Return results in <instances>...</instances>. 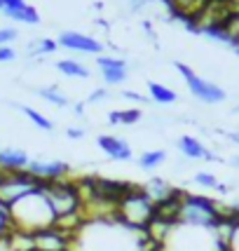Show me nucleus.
I'll return each mask as SVG.
<instances>
[{
  "label": "nucleus",
  "mask_w": 239,
  "mask_h": 251,
  "mask_svg": "<svg viewBox=\"0 0 239 251\" xmlns=\"http://www.w3.org/2000/svg\"><path fill=\"white\" fill-rule=\"evenodd\" d=\"M28 162L31 157L26 151L22 148H0V169L5 174H12V172H26L28 169Z\"/></svg>",
  "instance_id": "nucleus-13"
},
{
  "label": "nucleus",
  "mask_w": 239,
  "mask_h": 251,
  "mask_svg": "<svg viewBox=\"0 0 239 251\" xmlns=\"http://www.w3.org/2000/svg\"><path fill=\"white\" fill-rule=\"evenodd\" d=\"M192 181H195L199 188H207V190H216V186H218V178L211 174V172H197Z\"/></svg>",
  "instance_id": "nucleus-26"
},
{
  "label": "nucleus",
  "mask_w": 239,
  "mask_h": 251,
  "mask_svg": "<svg viewBox=\"0 0 239 251\" xmlns=\"http://www.w3.org/2000/svg\"><path fill=\"white\" fill-rule=\"evenodd\" d=\"M176 146H178V151H181L188 160H216V155L211 153L199 139L190 136V134H183V136L176 141Z\"/></svg>",
  "instance_id": "nucleus-14"
},
{
  "label": "nucleus",
  "mask_w": 239,
  "mask_h": 251,
  "mask_svg": "<svg viewBox=\"0 0 239 251\" xmlns=\"http://www.w3.org/2000/svg\"><path fill=\"white\" fill-rule=\"evenodd\" d=\"M2 176H5V172H2V169H0V181H2Z\"/></svg>",
  "instance_id": "nucleus-38"
},
{
  "label": "nucleus",
  "mask_w": 239,
  "mask_h": 251,
  "mask_svg": "<svg viewBox=\"0 0 239 251\" xmlns=\"http://www.w3.org/2000/svg\"><path fill=\"white\" fill-rule=\"evenodd\" d=\"M176 71H178L181 77L185 80L190 94L195 99H199L202 103L216 106V103H223V101L228 99L225 89L220 87V85H216V82H211V80H207V77H202V75H197L195 71L188 64H183V61H176Z\"/></svg>",
  "instance_id": "nucleus-6"
},
{
  "label": "nucleus",
  "mask_w": 239,
  "mask_h": 251,
  "mask_svg": "<svg viewBox=\"0 0 239 251\" xmlns=\"http://www.w3.org/2000/svg\"><path fill=\"white\" fill-rule=\"evenodd\" d=\"M35 188H40V181L33 178L28 172H12L5 174L0 181V204L10 209L14 202H19L24 195L33 193Z\"/></svg>",
  "instance_id": "nucleus-7"
},
{
  "label": "nucleus",
  "mask_w": 239,
  "mask_h": 251,
  "mask_svg": "<svg viewBox=\"0 0 239 251\" xmlns=\"http://www.w3.org/2000/svg\"><path fill=\"white\" fill-rule=\"evenodd\" d=\"M96 143H98V148L108 155L110 160H115V162H129L131 157H134L131 146L124 139L115 136V134H101L96 139Z\"/></svg>",
  "instance_id": "nucleus-12"
},
{
  "label": "nucleus",
  "mask_w": 239,
  "mask_h": 251,
  "mask_svg": "<svg viewBox=\"0 0 239 251\" xmlns=\"http://www.w3.org/2000/svg\"><path fill=\"white\" fill-rule=\"evenodd\" d=\"M115 219L131 230H139V232L148 230V226L155 219V202L143 190V186L131 183L129 190L120 197L118 207H115Z\"/></svg>",
  "instance_id": "nucleus-3"
},
{
  "label": "nucleus",
  "mask_w": 239,
  "mask_h": 251,
  "mask_svg": "<svg viewBox=\"0 0 239 251\" xmlns=\"http://www.w3.org/2000/svg\"><path fill=\"white\" fill-rule=\"evenodd\" d=\"M7 19H12V22L17 24H28V26H33V24H40V14H38V10L33 7V5H22V7H17V10H7L2 12Z\"/></svg>",
  "instance_id": "nucleus-17"
},
{
  "label": "nucleus",
  "mask_w": 239,
  "mask_h": 251,
  "mask_svg": "<svg viewBox=\"0 0 239 251\" xmlns=\"http://www.w3.org/2000/svg\"><path fill=\"white\" fill-rule=\"evenodd\" d=\"M12 59H17V52L12 47H0V64L2 61H12Z\"/></svg>",
  "instance_id": "nucleus-30"
},
{
  "label": "nucleus",
  "mask_w": 239,
  "mask_h": 251,
  "mask_svg": "<svg viewBox=\"0 0 239 251\" xmlns=\"http://www.w3.org/2000/svg\"><path fill=\"white\" fill-rule=\"evenodd\" d=\"M19 110H22L24 115H26V118H28V120H31L38 129H43V131H52V129H54V122L49 120V118H45L40 110L31 108V106H19Z\"/></svg>",
  "instance_id": "nucleus-23"
},
{
  "label": "nucleus",
  "mask_w": 239,
  "mask_h": 251,
  "mask_svg": "<svg viewBox=\"0 0 239 251\" xmlns=\"http://www.w3.org/2000/svg\"><path fill=\"white\" fill-rule=\"evenodd\" d=\"M143 190L150 195V200L155 204H160V202H167L169 197H174L178 193V188H174L169 181H164V178H150V181H145L143 183Z\"/></svg>",
  "instance_id": "nucleus-15"
},
{
  "label": "nucleus",
  "mask_w": 239,
  "mask_h": 251,
  "mask_svg": "<svg viewBox=\"0 0 239 251\" xmlns=\"http://www.w3.org/2000/svg\"><path fill=\"white\" fill-rule=\"evenodd\" d=\"M232 164H235V167H239V157H232Z\"/></svg>",
  "instance_id": "nucleus-37"
},
{
  "label": "nucleus",
  "mask_w": 239,
  "mask_h": 251,
  "mask_svg": "<svg viewBox=\"0 0 239 251\" xmlns=\"http://www.w3.org/2000/svg\"><path fill=\"white\" fill-rule=\"evenodd\" d=\"M73 113H75L77 118H82V115H85V103H75V106H73Z\"/></svg>",
  "instance_id": "nucleus-35"
},
{
  "label": "nucleus",
  "mask_w": 239,
  "mask_h": 251,
  "mask_svg": "<svg viewBox=\"0 0 239 251\" xmlns=\"http://www.w3.org/2000/svg\"><path fill=\"white\" fill-rule=\"evenodd\" d=\"M40 190L49 200V204L54 209L56 221L80 214V209H82V195H80L77 181H71V178L49 181V183H40Z\"/></svg>",
  "instance_id": "nucleus-5"
},
{
  "label": "nucleus",
  "mask_w": 239,
  "mask_h": 251,
  "mask_svg": "<svg viewBox=\"0 0 239 251\" xmlns=\"http://www.w3.org/2000/svg\"><path fill=\"white\" fill-rule=\"evenodd\" d=\"M164 160H167V153H164V151H145V153H141V157H139V167L145 169V172H152V169H157L160 164H164Z\"/></svg>",
  "instance_id": "nucleus-24"
},
{
  "label": "nucleus",
  "mask_w": 239,
  "mask_h": 251,
  "mask_svg": "<svg viewBox=\"0 0 239 251\" xmlns=\"http://www.w3.org/2000/svg\"><path fill=\"white\" fill-rule=\"evenodd\" d=\"M101 77H103L106 85H122V82L129 77V66H127V61L122 59V61L115 64V66L101 68Z\"/></svg>",
  "instance_id": "nucleus-18"
},
{
  "label": "nucleus",
  "mask_w": 239,
  "mask_h": 251,
  "mask_svg": "<svg viewBox=\"0 0 239 251\" xmlns=\"http://www.w3.org/2000/svg\"><path fill=\"white\" fill-rule=\"evenodd\" d=\"M64 251H73V249H64Z\"/></svg>",
  "instance_id": "nucleus-39"
},
{
  "label": "nucleus",
  "mask_w": 239,
  "mask_h": 251,
  "mask_svg": "<svg viewBox=\"0 0 239 251\" xmlns=\"http://www.w3.org/2000/svg\"><path fill=\"white\" fill-rule=\"evenodd\" d=\"M228 251H239V219H237V226H235V232H232V240H230Z\"/></svg>",
  "instance_id": "nucleus-31"
},
{
  "label": "nucleus",
  "mask_w": 239,
  "mask_h": 251,
  "mask_svg": "<svg viewBox=\"0 0 239 251\" xmlns=\"http://www.w3.org/2000/svg\"><path fill=\"white\" fill-rule=\"evenodd\" d=\"M33 178H38L40 183H49V181H64L71 176V164L61 162V160H31L28 169H26Z\"/></svg>",
  "instance_id": "nucleus-9"
},
{
  "label": "nucleus",
  "mask_w": 239,
  "mask_h": 251,
  "mask_svg": "<svg viewBox=\"0 0 239 251\" xmlns=\"http://www.w3.org/2000/svg\"><path fill=\"white\" fill-rule=\"evenodd\" d=\"M148 97L160 103V106H169V103H176V92L171 87H167L162 82H148Z\"/></svg>",
  "instance_id": "nucleus-19"
},
{
  "label": "nucleus",
  "mask_w": 239,
  "mask_h": 251,
  "mask_svg": "<svg viewBox=\"0 0 239 251\" xmlns=\"http://www.w3.org/2000/svg\"><path fill=\"white\" fill-rule=\"evenodd\" d=\"M73 251H155L145 232L122 226L118 219L85 221L71 240Z\"/></svg>",
  "instance_id": "nucleus-1"
},
{
  "label": "nucleus",
  "mask_w": 239,
  "mask_h": 251,
  "mask_svg": "<svg viewBox=\"0 0 239 251\" xmlns=\"http://www.w3.org/2000/svg\"><path fill=\"white\" fill-rule=\"evenodd\" d=\"M237 110H239V108H237Z\"/></svg>",
  "instance_id": "nucleus-40"
},
{
  "label": "nucleus",
  "mask_w": 239,
  "mask_h": 251,
  "mask_svg": "<svg viewBox=\"0 0 239 251\" xmlns=\"http://www.w3.org/2000/svg\"><path fill=\"white\" fill-rule=\"evenodd\" d=\"M59 50V43L52 40V38H40L35 43L28 45V54L31 56H45V54H54Z\"/></svg>",
  "instance_id": "nucleus-25"
},
{
  "label": "nucleus",
  "mask_w": 239,
  "mask_h": 251,
  "mask_svg": "<svg viewBox=\"0 0 239 251\" xmlns=\"http://www.w3.org/2000/svg\"><path fill=\"white\" fill-rule=\"evenodd\" d=\"M38 97L45 99L47 103H52V106H59V108H66L71 101H68V97H66L61 89L56 87V85H49V87H40L38 89Z\"/></svg>",
  "instance_id": "nucleus-22"
},
{
  "label": "nucleus",
  "mask_w": 239,
  "mask_h": 251,
  "mask_svg": "<svg viewBox=\"0 0 239 251\" xmlns=\"http://www.w3.org/2000/svg\"><path fill=\"white\" fill-rule=\"evenodd\" d=\"M56 43H59V47H64L68 52H80V54L101 56V52H103V43L101 40H96L89 33H80V31H61Z\"/></svg>",
  "instance_id": "nucleus-8"
},
{
  "label": "nucleus",
  "mask_w": 239,
  "mask_h": 251,
  "mask_svg": "<svg viewBox=\"0 0 239 251\" xmlns=\"http://www.w3.org/2000/svg\"><path fill=\"white\" fill-rule=\"evenodd\" d=\"M220 221V207L216 200L207 195L185 193L181 209H178V223L181 226H195V228H214Z\"/></svg>",
  "instance_id": "nucleus-4"
},
{
  "label": "nucleus",
  "mask_w": 239,
  "mask_h": 251,
  "mask_svg": "<svg viewBox=\"0 0 239 251\" xmlns=\"http://www.w3.org/2000/svg\"><path fill=\"white\" fill-rule=\"evenodd\" d=\"M143 118V113L139 108H124V110H113L108 113L110 125H136Z\"/></svg>",
  "instance_id": "nucleus-21"
},
{
  "label": "nucleus",
  "mask_w": 239,
  "mask_h": 251,
  "mask_svg": "<svg viewBox=\"0 0 239 251\" xmlns=\"http://www.w3.org/2000/svg\"><path fill=\"white\" fill-rule=\"evenodd\" d=\"M17 40V28H0V47H10Z\"/></svg>",
  "instance_id": "nucleus-27"
},
{
  "label": "nucleus",
  "mask_w": 239,
  "mask_h": 251,
  "mask_svg": "<svg viewBox=\"0 0 239 251\" xmlns=\"http://www.w3.org/2000/svg\"><path fill=\"white\" fill-rule=\"evenodd\" d=\"M122 97L131 99V101H139V103H145V97H143V94H136V92H129V89H124V92H122Z\"/></svg>",
  "instance_id": "nucleus-32"
},
{
  "label": "nucleus",
  "mask_w": 239,
  "mask_h": 251,
  "mask_svg": "<svg viewBox=\"0 0 239 251\" xmlns=\"http://www.w3.org/2000/svg\"><path fill=\"white\" fill-rule=\"evenodd\" d=\"M10 216V228L12 230H22V232H38V230L52 228L56 223L54 209L49 204V200L45 197V193L40 188H35L33 193L24 195L19 202H14L7 209Z\"/></svg>",
  "instance_id": "nucleus-2"
},
{
  "label": "nucleus",
  "mask_w": 239,
  "mask_h": 251,
  "mask_svg": "<svg viewBox=\"0 0 239 251\" xmlns=\"http://www.w3.org/2000/svg\"><path fill=\"white\" fill-rule=\"evenodd\" d=\"M162 2L169 7L174 17H178L181 22H185L190 28L197 31V17L202 14L209 0H162Z\"/></svg>",
  "instance_id": "nucleus-11"
},
{
  "label": "nucleus",
  "mask_w": 239,
  "mask_h": 251,
  "mask_svg": "<svg viewBox=\"0 0 239 251\" xmlns=\"http://www.w3.org/2000/svg\"><path fill=\"white\" fill-rule=\"evenodd\" d=\"M66 136H68V139H82L85 131L80 129V127H68V129H66Z\"/></svg>",
  "instance_id": "nucleus-33"
},
{
  "label": "nucleus",
  "mask_w": 239,
  "mask_h": 251,
  "mask_svg": "<svg viewBox=\"0 0 239 251\" xmlns=\"http://www.w3.org/2000/svg\"><path fill=\"white\" fill-rule=\"evenodd\" d=\"M228 139H230L232 143H235V146H239V131H230Z\"/></svg>",
  "instance_id": "nucleus-36"
},
{
  "label": "nucleus",
  "mask_w": 239,
  "mask_h": 251,
  "mask_svg": "<svg viewBox=\"0 0 239 251\" xmlns=\"http://www.w3.org/2000/svg\"><path fill=\"white\" fill-rule=\"evenodd\" d=\"M0 251H14L10 244V237L7 235H0Z\"/></svg>",
  "instance_id": "nucleus-34"
},
{
  "label": "nucleus",
  "mask_w": 239,
  "mask_h": 251,
  "mask_svg": "<svg viewBox=\"0 0 239 251\" xmlns=\"http://www.w3.org/2000/svg\"><path fill=\"white\" fill-rule=\"evenodd\" d=\"M10 232V216H7V209L0 204V235H7Z\"/></svg>",
  "instance_id": "nucleus-29"
},
{
  "label": "nucleus",
  "mask_w": 239,
  "mask_h": 251,
  "mask_svg": "<svg viewBox=\"0 0 239 251\" xmlns=\"http://www.w3.org/2000/svg\"><path fill=\"white\" fill-rule=\"evenodd\" d=\"M56 71L66 77H80V80H87V77L92 75L87 66L75 61V59H59V61H56Z\"/></svg>",
  "instance_id": "nucleus-16"
},
{
  "label": "nucleus",
  "mask_w": 239,
  "mask_h": 251,
  "mask_svg": "<svg viewBox=\"0 0 239 251\" xmlns=\"http://www.w3.org/2000/svg\"><path fill=\"white\" fill-rule=\"evenodd\" d=\"M71 235L64 232L61 228H45V230H38L33 232V247L35 251H64V249H71Z\"/></svg>",
  "instance_id": "nucleus-10"
},
{
  "label": "nucleus",
  "mask_w": 239,
  "mask_h": 251,
  "mask_svg": "<svg viewBox=\"0 0 239 251\" xmlns=\"http://www.w3.org/2000/svg\"><path fill=\"white\" fill-rule=\"evenodd\" d=\"M106 99H108V89L98 87V89H94V92L87 97V103H101V101H106Z\"/></svg>",
  "instance_id": "nucleus-28"
},
{
  "label": "nucleus",
  "mask_w": 239,
  "mask_h": 251,
  "mask_svg": "<svg viewBox=\"0 0 239 251\" xmlns=\"http://www.w3.org/2000/svg\"><path fill=\"white\" fill-rule=\"evenodd\" d=\"M220 28L228 35V45L239 50V12H230L225 17V22L220 24Z\"/></svg>",
  "instance_id": "nucleus-20"
}]
</instances>
